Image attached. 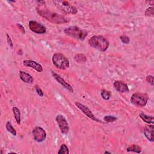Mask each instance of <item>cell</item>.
Returning a JSON list of instances; mask_svg holds the SVG:
<instances>
[{"label": "cell", "instance_id": "cell-13", "mask_svg": "<svg viewBox=\"0 0 154 154\" xmlns=\"http://www.w3.org/2000/svg\"><path fill=\"white\" fill-rule=\"evenodd\" d=\"M114 88L119 92L126 93L129 91V87L125 82L121 81H116L114 82Z\"/></svg>", "mask_w": 154, "mask_h": 154}, {"label": "cell", "instance_id": "cell-6", "mask_svg": "<svg viewBox=\"0 0 154 154\" xmlns=\"http://www.w3.org/2000/svg\"><path fill=\"white\" fill-rule=\"evenodd\" d=\"M148 96L141 93H134L131 98V102L137 106L143 107L146 106L148 101Z\"/></svg>", "mask_w": 154, "mask_h": 154}, {"label": "cell", "instance_id": "cell-30", "mask_svg": "<svg viewBox=\"0 0 154 154\" xmlns=\"http://www.w3.org/2000/svg\"><path fill=\"white\" fill-rule=\"evenodd\" d=\"M104 153H109V154H111V152H107V151H105V152H104Z\"/></svg>", "mask_w": 154, "mask_h": 154}, {"label": "cell", "instance_id": "cell-21", "mask_svg": "<svg viewBox=\"0 0 154 154\" xmlns=\"http://www.w3.org/2000/svg\"><path fill=\"white\" fill-rule=\"evenodd\" d=\"M102 97L104 100H109L111 96V93L109 91L106 90H102L100 93Z\"/></svg>", "mask_w": 154, "mask_h": 154}, {"label": "cell", "instance_id": "cell-5", "mask_svg": "<svg viewBox=\"0 0 154 154\" xmlns=\"http://www.w3.org/2000/svg\"><path fill=\"white\" fill-rule=\"evenodd\" d=\"M53 3L60 11H61L64 14H75L78 12V9L75 6L70 4L68 1L55 0L53 1Z\"/></svg>", "mask_w": 154, "mask_h": 154}, {"label": "cell", "instance_id": "cell-27", "mask_svg": "<svg viewBox=\"0 0 154 154\" xmlns=\"http://www.w3.org/2000/svg\"><path fill=\"white\" fill-rule=\"evenodd\" d=\"M35 91H36L37 93L40 97H43V96L44 93H43V92L42 91V89L39 87L38 85H36L35 86Z\"/></svg>", "mask_w": 154, "mask_h": 154}, {"label": "cell", "instance_id": "cell-3", "mask_svg": "<svg viewBox=\"0 0 154 154\" xmlns=\"http://www.w3.org/2000/svg\"><path fill=\"white\" fill-rule=\"evenodd\" d=\"M64 33L72 37L80 40H84L87 35V32L85 30L82 29L80 28L75 26H72L66 28L64 30Z\"/></svg>", "mask_w": 154, "mask_h": 154}, {"label": "cell", "instance_id": "cell-15", "mask_svg": "<svg viewBox=\"0 0 154 154\" xmlns=\"http://www.w3.org/2000/svg\"><path fill=\"white\" fill-rule=\"evenodd\" d=\"M19 76L22 81L27 84H31L33 82V78L31 75L23 71L19 72Z\"/></svg>", "mask_w": 154, "mask_h": 154}, {"label": "cell", "instance_id": "cell-23", "mask_svg": "<svg viewBox=\"0 0 154 154\" xmlns=\"http://www.w3.org/2000/svg\"><path fill=\"white\" fill-rule=\"evenodd\" d=\"M153 7H148L145 12H144V14L146 16H149V17H153L154 14H153Z\"/></svg>", "mask_w": 154, "mask_h": 154}, {"label": "cell", "instance_id": "cell-16", "mask_svg": "<svg viewBox=\"0 0 154 154\" xmlns=\"http://www.w3.org/2000/svg\"><path fill=\"white\" fill-rule=\"evenodd\" d=\"M139 116L144 122H146L148 124H153V123H154V119L152 116H148V115L145 114L142 112L139 114Z\"/></svg>", "mask_w": 154, "mask_h": 154}, {"label": "cell", "instance_id": "cell-22", "mask_svg": "<svg viewBox=\"0 0 154 154\" xmlns=\"http://www.w3.org/2000/svg\"><path fill=\"white\" fill-rule=\"evenodd\" d=\"M69 153V149L67 146L65 144H63L61 145L60 147V150L58 152V154H68Z\"/></svg>", "mask_w": 154, "mask_h": 154}, {"label": "cell", "instance_id": "cell-19", "mask_svg": "<svg viewBox=\"0 0 154 154\" xmlns=\"http://www.w3.org/2000/svg\"><path fill=\"white\" fill-rule=\"evenodd\" d=\"M74 60L77 63H84L87 61V58L82 54H78L74 56Z\"/></svg>", "mask_w": 154, "mask_h": 154}, {"label": "cell", "instance_id": "cell-9", "mask_svg": "<svg viewBox=\"0 0 154 154\" xmlns=\"http://www.w3.org/2000/svg\"><path fill=\"white\" fill-rule=\"evenodd\" d=\"M29 28L34 32L38 34H43L46 33V28L40 23L34 20H30L29 22Z\"/></svg>", "mask_w": 154, "mask_h": 154}, {"label": "cell", "instance_id": "cell-8", "mask_svg": "<svg viewBox=\"0 0 154 154\" xmlns=\"http://www.w3.org/2000/svg\"><path fill=\"white\" fill-rule=\"evenodd\" d=\"M32 135L34 140L38 143L44 141L46 138V133L45 131L39 126H36L33 129Z\"/></svg>", "mask_w": 154, "mask_h": 154}, {"label": "cell", "instance_id": "cell-14", "mask_svg": "<svg viewBox=\"0 0 154 154\" xmlns=\"http://www.w3.org/2000/svg\"><path fill=\"white\" fill-rule=\"evenodd\" d=\"M153 124L147 125L144 129V134L145 137L147 138V139L153 142V129L154 126L153 125Z\"/></svg>", "mask_w": 154, "mask_h": 154}, {"label": "cell", "instance_id": "cell-11", "mask_svg": "<svg viewBox=\"0 0 154 154\" xmlns=\"http://www.w3.org/2000/svg\"><path fill=\"white\" fill-rule=\"evenodd\" d=\"M52 75L53 76V77L56 79V81L60 84L63 87H64L66 89H67L69 91L72 93L73 92V89L72 88V87L68 84L63 78H61L59 75L57 74L55 72H52Z\"/></svg>", "mask_w": 154, "mask_h": 154}, {"label": "cell", "instance_id": "cell-18", "mask_svg": "<svg viewBox=\"0 0 154 154\" xmlns=\"http://www.w3.org/2000/svg\"><path fill=\"white\" fill-rule=\"evenodd\" d=\"M15 120L18 125L20 124V112L17 107H13L12 108Z\"/></svg>", "mask_w": 154, "mask_h": 154}, {"label": "cell", "instance_id": "cell-12", "mask_svg": "<svg viewBox=\"0 0 154 154\" xmlns=\"http://www.w3.org/2000/svg\"><path fill=\"white\" fill-rule=\"evenodd\" d=\"M23 64L26 67H31L35 69L36 71L38 72H42L43 71L42 66L36 61L31 60H25L23 61Z\"/></svg>", "mask_w": 154, "mask_h": 154}, {"label": "cell", "instance_id": "cell-26", "mask_svg": "<svg viewBox=\"0 0 154 154\" xmlns=\"http://www.w3.org/2000/svg\"><path fill=\"white\" fill-rule=\"evenodd\" d=\"M146 80L148 83H149L151 85H154V82H153V76L152 75H148L146 78Z\"/></svg>", "mask_w": 154, "mask_h": 154}, {"label": "cell", "instance_id": "cell-1", "mask_svg": "<svg viewBox=\"0 0 154 154\" xmlns=\"http://www.w3.org/2000/svg\"><path fill=\"white\" fill-rule=\"evenodd\" d=\"M37 13L47 20L55 24L64 23L69 21V19L65 16L54 12H52L47 9H40L37 8Z\"/></svg>", "mask_w": 154, "mask_h": 154}, {"label": "cell", "instance_id": "cell-28", "mask_svg": "<svg viewBox=\"0 0 154 154\" xmlns=\"http://www.w3.org/2000/svg\"><path fill=\"white\" fill-rule=\"evenodd\" d=\"M7 43L8 44V45L10 46V47H11V48H13V42L11 41V39L10 38V37L9 36V35L8 34H7Z\"/></svg>", "mask_w": 154, "mask_h": 154}, {"label": "cell", "instance_id": "cell-24", "mask_svg": "<svg viewBox=\"0 0 154 154\" xmlns=\"http://www.w3.org/2000/svg\"><path fill=\"white\" fill-rule=\"evenodd\" d=\"M117 117L113 116H106L103 117V120L106 122H113L117 120Z\"/></svg>", "mask_w": 154, "mask_h": 154}, {"label": "cell", "instance_id": "cell-25", "mask_svg": "<svg viewBox=\"0 0 154 154\" xmlns=\"http://www.w3.org/2000/svg\"><path fill=\"white\" fill-rule=\"evenodd\" d=\"M120 38L122 42L125 44H128L130 42L129 37L126 35H122L120 36Z\"/></svg>", "mask_w": 154, "mask_h": 154}, {"label": "cell", "instance_id": "cell-17", "mask_svg": "<svg viewBox=\"0 0 154 154\" xmlns=\"http://www.w3.org/2000/svg\"><path fill=\"white\" fill-rule=\"evenodd\" d=\"M128 152H135L137 153H140L141 152L142 149L141 147L138 145L136 144H132L130 146H129L126 149Z\"/></svg>", "mask_w": 154, "mask_h": 154}, {"label": "cell", "instance_id": "cell-7", "mask_svg": "<svg viewBox=\"0 0 154 154\" xmlns=\"http://www.w3.org/2000/svg\"><path fill=\"white\" fill-rule=\"evenodd\" d=\"M55 119L61 132L63 134H67L69 131V126L65 117L61 114H58Z\"/></svg>", "mask_w": 154, "mask_h": 154}, {"label": "cell", "instance_id": "cell-10", "mask_svg": "<svg viewBox=\"0 0 154 154\" xmlns=\"http://www.w3.org/2000/svg\"><path fill=\"white\" fill-rule=\"evenodd\" d=\"M75 104L85 116H87L90 119H91V120H93L94 121H96V122H101V121H100L99 119H97L94 116V115L93 114V112L90 111V109L87 106H85V105L82 104V103H81L79 102H76L75 103Z\"/></svg>", "mask_w": 154, "mask_h": 154}, {"label": "cell", "instance_id": "cell-20", "mask_svg": "<svg viewBox=\"0 0 154 154\" xmlns=\"http://www.w3.org/2000/svg\"><path fill=\"white\" fill-rule=\"evenodd\" d=\"M5 128H6V129L7 130V131L8 132H10V134H11L13 136H16L17 133H16V131L15 130V129L13 128V126H12L11 123L10 122H7V123H6V125H5Z\"/></svg>", "mask_w": 154, "mask_h": 154}, {"label": "cell", "instance_id": "cell-2", "mask_svg": "<svg viewBox=\"0 0 154 154\" xmlns=\"http://www.w3.org/2000/svg\"><path fill=\"white\" fill-rule=\"evenodd\" d=\"M88 44L91 47L102 52L106 51L109 46L108 40L102 35L92 36L88 40Z\"/></svg>", "mask_w": 154, "mask_h": 154}, {"label": "cell", "instance_id": "cell-4", "mask_svg": "<svg viewBox=\"0 0 154 154\" xmlns=\"http://www.w3.org/2000/svg\"><path fill=\"white\" fill-rule=\"evenodd\" d=\"M52 60L54 65L59 69L65 70L70 66L69 61L67 58L61 53H55L52 56Z\"/></svg>", "mask_w": 154, "mask_h": 154}, {"label": "cell", "instance_id": "cell-29", "mask_svg": "<svg viewBox=\"0 0 154 154\" xmlns=\"http://www.w3.org/2000/svg\"><path fill=\"white\" fill-rule=\"evenodd\" d=\"M16 25H17V26L20 29V30L21 31V32H22L23 34H25V28L23 27V26L22 24L19 23H17Z\"/></svg>", "mask_w": 154, "mask_h": 154}]
</instances>
